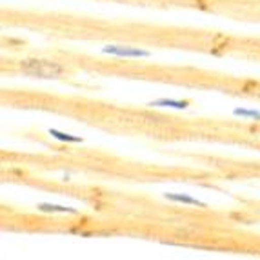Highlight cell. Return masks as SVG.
Masks as SVG:
<instances>
[{"label": "cell", "mask_w": 260, "mask_h": 260, "mask_svg": "<svg viewBox=\"0 0 260 260\" xmlns=\"http://www.w3.org/2000/svg\"><path fill=\"white\" fill-rule=\"evenodd\" d=\"M166 199L171 200V202H180V204H187V206H197V208H208L206 202H200V200L193 199V197L187 195H180V193H166Z\"/></svg>", "instance_id": "cell-3"}, {"label": "cell", "mask_w": 260, "mask_h": 260, "mask_svg": "<svg viewBox=\"0 0 260 260\" xmlns=\"http://www.w3.org/2000/svg\"><path fill=\"white\" fill-rule=\"evenodd\" d=\"M37 208L44 213H77V209L66 208V206H56V204H39Z\"/></svg>", "instance_id": "cell-5"}, {"label": "cell", "mask_w": 260, "mask_h": 260, "mask_svg": "<svg viewBox=\"0 0 260 260\" xmlns=\"http://www.w3.org/2000/svg\"><path fill=\"white\" fill-rule=\"evenodd\" d=\"M233 115H237V117H244V118H255V120H260V111H255V109L237 108L233 111Z\"/></svg>", "instance_id": "cell-7"}, {"label": "cell", "mask_w": 260, "mask_h": 260, "mask_svg": "<svg viewBox=\"0 0 260 260\" xmlns=\"http://www.w3.org/2000/svg\"><path fill=\"white\" fill-rule=\"evenodd\" d=\"M153 108H175V109H186L189 106V100H173V99H158L149 102Z\"/></svg>", "instance_id": "cell-4"}, {"label": "cell", "mask_w": 260, "mask_h": 260, "mask_svg": "<svg viewBox=\"0 0 260 260\" xmlns=\"http://www.w3.org/2000/svg\"><path fill=\"white\" fill-rule=\"evenodd\" d=\"M17 66L24 75L46 78V80H55L66 73V66L56 60H48V58H24Z\"/></svg>", "instance_id": "cell-1"}, {"label": "cell", "mask_w": 260, "mask_h": 260, "mask_svg": "<svg viewBox=\"0 0 260 260\" xmlns=\"http://www.w3.org/2000/svg\"><path fill=\"white\" fill-rule=\"evenodd\" d=\"M49 135L55 137L56 140H62V142H82L80 137H73V135H68V133H60V131L56 129H49Z\"/></svg>", "instance_id": "cell-6"}, {"label": "cell", "mask_w": 260, "mask_h": 260, "mask_svg": "<svg viewBox=\"0 0 260 260\" xmlns=\"http://www.w3.org/2000/svg\"><path fill=\"white\" fill-rule=\"evenodd\" d=\"M102 53L115 56H127V58H148V56H151L149 51H144L139 48H127V46H106Z\"/></svg>", "instance_id": "cell-2"}]
</instances>
